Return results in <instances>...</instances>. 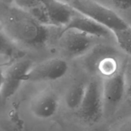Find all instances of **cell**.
<instances>
[{
    "mask_svg": "<svg viewBox=\"0 0 131 131\" xmlns=\"http://www.w3.org/2000/svg\"><path fill=\"white\" fill-rule=\"evenodd\" d=\"M1 28L10 39L29 47L43 46L49 35L47 26L15 5L6 6L2 12Z\"/></svg>",
    "mask_w": 131,
    "mask_h": 131,
    "instance_id": "6da1fadb",
    "label": "cell"
},
{
    "mask_svg": "<svg viewBox=\"0 0 131 131\" xmlns=\"http://www.w3.org/2000/svg\"><path fill=\"white\" fill-rule=\"evenodd\" d=\"M14 3L47 26H65L75 12L61 0H14Z\"/></svg>",
    "mask_w": 131,
    "mask_h": 131,
    "instance_id": "7a4b0ae2",
    "label": "cell"
},
{
    "mask_svg": "<svg viewBox=\"0 0 131 131\" xmlns=\"http://www.w3.org/2000/svg\"><path fill=\"white\" fill-rule=\"evenodd\" d=\"M78 12L107 27L112 32L130 27L115 11L97 0H63Z\"/></svg>",
    "mask_w": 131,
    "mask_h": 131,
    "instance_id": "3957f363",
    "label": "cell"
},
{
    "mask_svg": "<svg viewBox=\"0 0 131 131\" xmlns=\"http://www.w3.org/2000/svg\"><path fill=\"white\" fill-rule=\"evenodd\" d=\"M78 115L83 121L87 124L98 122L104 112L102 86L97 81H92L86 86L85 94Z\"/></svg>",
    "mask_w": 131,
    "mask_h": 131,
    "instance_id": "277c9868",
    "label": "cell"
},
{
    "mask_svg": "<svg viewBox=\"0 0 131 131\" xmlns=\"http://www.w3.org/2000/svg\"><path fill=\"white\" fill-rule=\"evenodd\" d=\"M32 66L29 60H20L12 64L2 72L0 92L3 101H6L16 93Z\"/></svg>",
    "mask_w": 131,
    "mask_h": 131,
    "instance_id": "5b68a950",
    "label": "cell"
},
{
    "mask_svg": "<svg viewBox=\"0 0 131 131\" xmlns=\"http://www.w3.org/2000/svg\"><path fill=\"white\" fill-rule=\"evenodd\" d=\"M93 37L74 29H65L59 35V45L70 57H78L86 53L93 46Z\"/></svg>",
    "mask_w": 131,
    "mask_h": 131,
    "instance_id": "8992f818",
    "label": "cell"
},
{
    "mask_svg": "<svg viewBox=\"0 0 131 131\" xmlns=\"http://www.w3.org/2000/svg\"><path fill=\"white\" fill-rule=\"evenodd\" d=\"M104 113H113L121 101L125 91V76L120 70L111 76L104 78L102 85Z\"/></svg>",
    "mask_w": 131,
    "mask_h": 131,
    "instance_id": "52a82bcc",
    "label": "cell"
},
{
    "mask_svg": "<svg viewBox=\"0 0 131 131\" xmlns=\"http://www.w3.org/2000/svg\"><path fill=\"white\" fill-rule=\"evenodd\" d=\"M68 63L60 58H52L32 66L24 81L39 82L55 81L63 78L67 72Z\"/></svg>",
    "mask_w": 131,
    "mask_h": 131,
    "instance_id": "ba28073f",
    "label": "cell"
},
{
    "mask_svg": "<svg viewBox=\"0 0 131 131\" xmlns=\"http://www.w3.org/2000/svg\"><path fill=\"white\" fill-rule=\"evenodd\" d=\"M65 28L77 29L98 38H109L113 36V32L107 27L76 10Z\"/></svg>",
    "mask_w": 131,
    "mask_h": 131,
    "instance_id": "9c48e42d",
    "label": "cell"
},
{
    "mask_svg": "<svg viewBox=\"0 0 131 131\" xmlns=\"http://www.w3.org/2000/svg\"><path fill=\"white\" fill-rule=\"evenodd\" d=\"M95 56L93 58L91 66L95 70L105 78L111 76L118 72V63L110 50L106 49H101V51L95 54Z\"/></svg>",
    "mask_w": 131,
    "mask_h": 131,
    "instance_id": "30bf717a",
    "label": "cell"
},
{
    "mask_svg": "<svg viewBox=\"0 0 131 131\" xmlns=\"http://www.w3.org/2000/svg\"><path fill=\"white\" fill-rule=\"evenodd\" d=\"M33 115L41 119H47L56 114L58 109V101L54 95L46 93L39 97L31 106Z\"/></svg>",
    "mask_w": 131,
    "mask_h": 131,
    "instance_id": "8fae6325",
    "label": "cell"
},
{
    "mask_svg": "<svg viewBox=\"0 0 131 131\" xmlns=\"http://www.w3.org/2000/svg\"><path fill=\"white\" fill-rule=\"evenodd\" d=\"M85 91L86 86H84L83 84L72 86L65 96V102L67 107L70 110H78L81 104Z\"/></svg>",
    "mask_w": 131,
    "mask_h": 131,
    "instance_id": "7c38bea8",
    "label": "cell"
},
{
    "mask_svg": "<svg viewBox=\"0 0 131 131\" xmlns=\"http://www.w3.org/2000/svg\"><path fill=\"white\" fill-rule=\"evenodd\" d=\"M113 33L122 49L131 56V27L114 31Z\"/></svg>",
    "mask_w": 131,
    "mask_h": 131,
    "instance_id": "4fadbf2b",
    "label": "cell"
},
{
    "mask_svg": "<svg viewBox=\"0 0 131 131\" xmlns=\"http://www.w3.org/2000/svg\"><path fill=\"white\" fill-rule=\"evenodd\" d=\"M10 40V38L1 30V56L8 60H11L19 55L18 49Z\"/></svg>",
    "mask_w": 131,
    "mask_h": 131,
    "instance_id": "5bb4252c",
    "label": "cell"
},
{
    "mask_svg": "<svg viewBox=\"0 0 131 131\" xmlns=\"http://www.w3.org/2000/svg\"><path fill=\"white\" fill-rule=\"evenodd\" d=\"M111 6L121 10L131 8V0H103Z\"/></svg>",
    "mask_w": 131,
    "mask_h": 131,
    "instance_id": "9a60e30c",
    "label": "cell"
},
{
    "mask_svg": "<svg viewBox=\"0 0 131 131\" xmlns=\"http://www.w3.org/2000/svg\"><path fill=\"white\" fill-rule=\"evenodd\" d=\"M118 131H131V121L123 124Z\"/></svg>",
    "mask_w": 131,
    "mask_h": 131,
    "instance_id": "2e32d148",
    "label": "cell"
},
{
    "mask_svg": "<svg viewBox=\"0 0 131 131\" xmlns=\"http://www.w3.org/2000/svg\"><path fill=\"white\" fill-rule=\"evenodd\" d=\"M3 1L7 5H10V4L11 5L12 3H14V0H3Z\"/></svg>",
    "mask_w": 131,
    "mask_h": 131,
    "instance_id": "e0dca14e",
    "label": "cell"
},
{
    "mask_svg": "<svg viewBox=\"0 0 131 131\" xmlns=\"http://www.w3.org/2000/svg\"><path fill=\"white\" fill-rule=\"evenodd\" d=\"M128 92H129V95L131 97V81L130 82V84L129 85V88H128Z\"/></svg>",
    "mask_w": 131,
    "mask_h": 131,
    "instance_id": "ac0fdd59",
    "label": "cell"
}]
</instances>
